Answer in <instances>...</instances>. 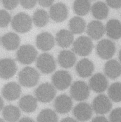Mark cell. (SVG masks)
<instances>
[{"instance_id":"obj_1","label":"cell","mask_w":121,"mask_h":122,"mask_svg":"<svg viewBox=\"0 0 121 122\" xmlns=\"http://www.w3.org/2000/svg\"><path fill=\"white\" fill-rule=\"evenodd\" d=\"M39 79V72L36 69L30 66L23 68L18 75L20 84L26 87H32L35 86L38 83Z\"/></svg>"},{"instance_id":"obj_2","label":"cell","mask_w":121,"mask_h":122,"mask_svg":"<svg viewBox=\"0 0 121 122\" xmlns=\"http://www.w3.org/2000/svg\"><path fill=\"white\" fill-rule=\"evenodd\" d=\"M32 21V19L28 14L20 12L14 16L12 19L11 26L16 32L24 33L31 30Z\"/></svg>"},{"instance_id":"obj_3","label":"cell","mask_w":121,"mask_h":122,"mask_svg":"<svg viewBox=\"0 0 121 122\" xmlns=\"http://www.w3.org/2000/svg\"><path fill=\"white\" fill-rule=\"evenodd\" d=\"M37 52L31 45L27 44L19 48L16 53L17 61L21 64L29 65L34 62L37 58Z\"/></svg>"},{"instance_id":"obj_4","label":"cell","mask_w":121,"mask_h":122,"mask_svg":"<svg viewBox=\"0 0 121 122\" xmlns=\"http://www.w3.org/2000/svg\"><path fill=\"white\" fill-rule=\"evenodd\" d=\"M94 45L91 39L85 36L79 37L74 41L72 45L73 51L77 55L85 57L92 52Z\"/></svg>"},{"instance_id":"obj_5","label":"cell","mask_w":121,"mask_h":122,"mask_svg":"<svg viewBox=\"0 0 121 122\" xmlns=\"http://www.w3.org/2000/svg\"><path fill=\"white\" fill-rule=\"evenodd\" d=\"M35 95L37 101L44 103H49L56 97V88L49 83H43L36 88Z\"/></svg>"},{"instance_id":"obj_6","label":"cell","mask_w":121,"mask_h":122,"mask_svg":"<svg viewBox=\"0 0 121 122\" xmlns=\"http://www.w3.org/2000/svg\"><path fill=\"white\" fill-rule=\"evenodd\" d=\"M37 68L43 74L52 73L56 68V61L52 55L44 53L40 54L36 60Z\"/></svg>"},{"instance_id":"obj_7","label":"cell","mask_w":121,"mask_h":122,"mask_svg":"<svg viewBox=\"0 0 121 122\" xmlns=\"http://www.w3.org/2000/svg\"><path fill=\"white\" fill-rule=\"evenodd\" d=\"M90 87L84 82L77 81L73 83L70 88L72 98L78 101L87 99L90 95Z\"/></svg>"},{"instance_id":"obj_8","label":"cell","mask_w":121,"mask_h":122,"mask_svg":"<svg viewBox=\"0 0 121 122\" xmlns=\"http://www.w3.org/2000/svg\"><path fill=\"white\" fill-rule=\"evenodd\" d=\"M98 55L104 60L112 58L116 51L115 43L108 39H103L98 43L96 47Z\"/></svg>"},{"instance_id":"obj_9","label":"cell","mask_w":121,"mask_h":122,"mask_svg":"<svg viewBox=\"0 0 121 122\" xmlns=\"http://www.w3.org/2000/svg\"><path fill=\"white\" fill-rule=\"evenodd\" d=\"M72 77L70 73L66 70H59L55 72L52 76L53 85L56 89L64 90L71 85Z\"/></svg>"},{"instance_id":"obj_10","label":"cell","mask_w":121,"mask_h":122,"mask_svg":"<svg viewBox=\"0 0 121 122\" xmlns=\"http://www.w3.org/2000/svg\"><path fill=\"white\" fill-rule=\"evenodd\" d=\"M92 107L97 114L104 115L111 110L112 104L108 97L105 95L101 94L94 98L92 102Z\"/></svg>"},{"instance_id":"obj_11","label":"cell","mask_w":121,"mask_h":122,"mask_svg":"<svg viewBox=\"0 0 121 122\" xmlns=\"http://www.w3.org/2000/svg\"><path fill=\"white\" fill-rule=\"evenodd\" d=\"M93 111V108L89 104L86 102H81L73 108V114L77 120L86 122L92 117Z\"/></svg>"},{"instance_id":"obj_12","label":"cell","mask_w":121,"mask_h":122,"mask_svg":"<svg viewBox=\"0 0 121 122\" xmlns=\"http://www.w3.org/2000/svg\"><path fill=\"white\" fill-rule=\"evenodd\" d=\"M108 82L106 76L102 73L94 75L89 79L90 88L97 93L104 92L108 87Z\"/></svg>"},{"instance_id":"obj_13","label":"cell","mask_w":121,"mask_h":122,"mask_svg":"<svg viewBox=\"0 0 121 122\" xmlns=\"http://www.w3.org/2000/svg\"><path fill=\"white\" fill-rule=\"evenodd\" d=\"M17 71V66L15 61L10 58L1 59L0 62V74L3 79L12 77Z\"/></svg>"},{"instance_id":"obj_14","label":"cell","mask_w":121,"mask_h":122,"mask_svg":"<svg viewBox=\"0 0 121 122\" xmlns=\"http://www.w3.org/2000/svg\"><path fill=\"white\" fill-rule=\"evenodd\" d=\"M68 10L63 3L59 2L53 5L50 9V17L56 22H61L68 17Z\"/></svg>"},{"instance_id":"obj_15","label":"cell","mask_w":121,"mask_h":122,"mask_svg":"<svg viewBox=\"0 0 121 122\" xmlns=\"http://www.w3.org/2000/svg\"><path fill=\"white\" fill-rule=\"evenodd\" d=\"M3 97L7 100L11 101L18 99L21 93L20 86L15 82H9L5 84L1 91Z\"/></svg>"},{"instance_id":"obj_16","label":"cell","mask_w":121,"mask_h":122,"mask_svg":"<svg viewBox=\"0 0 121 122\" xmlns=\"http://www.w3.org/2000/svg\"><path fill=\"white\" fill-rule=\"evenodd\" d=\"M36 44L39 50L44 51H49L55 45V39L51 33L43 32L37 36Z\"/></svg>"},{"instance_id":"obj_17","label":"cell","mask_w":121,"mask_h":122,"mask_svg":"<svg viewBox=\"0 0 121 122\" xmlns=\"http://www.w3.org/2000/svg\"><path fill=\"white\" fill-rule=\"evenodd\" d=\"M72 100L69 96L66 94L58 96L55 99L54 107L56 111L60 114L69 113L72 109Z\"/></svg>"},{"instance_id":"obj_18","label":"cell","mask_w":121,"mask_h":122,"mask_svg":"<svg viewBox=\"0 0 121 122\" xmlns=\"http://www.w3.org/2000/svg\"><path fill=\"white\" fill-rule=\"evenodd\" d=\"M87 32L91 39L98 40L101 38L106 32L105 27L101 21L93 20L87 25Z\"/></svg>"},{"instance_id":"obj_19","label":"cell","mask_w":121,"mask_h":122,"mask_svg":"<svg viewBox=\"0 0 121 122\" xmlns=\"http://www.w3.org/2000/svg\"><path fill=\"white\" fill-rule=\"evenodd\" d=\"M95 66L93 63L89 59L85 58L79 61L76 66L77 74L81 77L87 78L93 73Z\"/></svg>"},{"instance_id":"obj_20","label":"cell","mask_w":121,"mask_h":122,"mask_svg":"<svg viewBox=\"0 0 121 122\" xmlns=\"http://www.w3.org/2000/svg\"><path fill=\"white\" fill-rule=\"evenodd\" d=\"M1 42L4 48L8 51H14L18 48L20 43L19 37L16 33L9 32L2 36Z\"/></svg>"},{"instance_id":"obj_21","label":"cell","mask_w":121,"mask_h":122,"mask_svg":"<svg viewBox=\"0 0 121 122\" xmlns=\"http://www.w3.org/2000/svg\"><path fill=\"white\" fill-rule=\"evenodd\" d=\"M19 106L23 112L30 113L35 111L37 109V100L32 95H25L20 99L19 102Z\"/></svg>"},{"instance_id":"obj_22","label":"cell","mask_w":121,"mask_h":122,"mask_svg":"<svg viewBox=\"0 0 121 122\" xmlns=\"http://www.w3.org/2000/svg\"><path fill=\"white\" fill-rule=\"evenodd\" d=\"M107 35L113 40L121 38V22L117 19L110 20L105 27Z\"/></svg>"},{"instance_id":"obj_23","label":"cell","mask_w":121,"mask_h":122,"mask_svg":"<svg viewBox=\"0 0 121 122\" xmlns=\"http://www.w3.org/2000/svg\"><path fill=\"white\" fill-rule=\"evenodd\" d=\"M76 61L75 54L73 51L68 50H63L59 53L58 62L61 67L69 68L72 67Z\"/></svg>"},{"instance_id":"obj_24","label":"cell","mask_w":121,"mask_h":122,"mask_svg":"<svg viewBox=\"0 0 121 122\" xmlns=\"http://www.w3.org/2000/svg\"><path fill=\"white\" fill-rule=\"evenodd\" d=\"M56 40L58 46L61 48H68L74 42L73 34L66 29L61 30L57 33Z\"/></svg>"},{"instance_id":"obj_25","label":"cell","mask_w":121,"mask_h":122,"mask_svg":"<svg viewBox=\"0 0 121 122\" xmlns=\"http://www.w3.org/2000/svg\"><path fill=\"white\" fill-rule=\"evenodd\" d=\"M104 72L108 77L112 79L117 78L121 74V64L116 60H109L105 65Z\"/></svg>"},{"instance_id":"obj_26","label":"cell","mask_w":121,"mask_h":122,"mask_svg":"<svg viewBox=\"0 0 121 122\" xmlns=\"http://www.w3.org/2000/svg\"><path fill=\"white\" fill-rule=\"evenodd\" d=\"M107 4L102 1H98L91 7V10L93 16L98 20L106 19L109 14V8Z\"/></svg>"},{"instance_id":"obj_27","label":"cell","mask_w":121,"mask_h":122,"mask_svg":"<svg viewBox=\"0 0 121 122\" xmlns=\"http://www.w3.org/2000/svg\"><path fill=\"white\" fill-rule=\"evenodd\" d=\"M2 110L3 119L7 122H17L20 117L21 112L19 109L14 106H6Z\"/></svg>"},{"instance_id":"obj_28","label":"cell","mask_w":121,"mask_h":122,"mask_svg":"<svg viewBox=\"0 0 121 122\" xmlns=\"http://www.w3.org/2000/svg\"><path fill=\"white\" fill-rule=\"evenodd\" d=\"M70 31L74 34H79L83 33L86 27V23L84 20L80 17H74L69 22Z\"/></svg>"},{"instance_id":"obj_29","label":"cell","mask_w":121,"mask_h":122,"mask_svg":"<svg viewBox=\"0 0 121 122\" xmlns=\"http://www.w3.org/2000/svg\"><path fill=\"white\" fill-rule=\"evenodd\" d=\"M50 16L43 9H38L35 11L32 17V21L34 24L38 27H43L49 22Z\"/></svg>"},{"instance_id":"obj_30","label":"cell","mask_w":121,"mask_h":122,"mask_svg":"<svg viewBox=\"0 0 121 122\" xmlns=\"http://www.w3.org/2000/svg\"><path fill=\"white\" fill-rule=\"evenodd\" d=\"M91 9V4L89 0H75L73 3V10L79 16L87 15Z\"/></svg>"},{"instance_id":"obj_31","label":"cell","mask_w":121,"mask_h":122,"mask_svg":"<svg viewBox=\"0 0 121 122\" xmlns=\"http://www.w3.org/2000/svg\"><path fill=\"white\" fill-rule=\"evenodd\" d=\"M37 122H58V118L56 113L50 109L42 110L39 114Z\"/></svg>"},{"instance_id":"obj_32","label":"cell","mask_w":121,"mask_h":122,"mask_svg":"<svg viewBox=\"0 0 121 122\" xmlns=\"http://www.w3.org/2000/svg\"><path fill=\"white\" fill-rule=\"evenodd\" d=\"M108 95L113 101L119 102L121 101V83L116 82L112 84L108 88Z\"/></svg>"},{"instance_id":"obj_33","label":"cell","mask_w":121,"mask_h":122,"mask_svg":"<svg viewBox=\"0 0 121 122\" xmlns=\"http://www.w3.org/2000/svg\"><path fill=\"white\" fill-rule=\"evenodd\" d=\"M11 20L10 14L5 10H0V27H7Z\"/></svg>"},{"instance_id":"obj_34","label":"cell","mask_w":121,"mask_h":122,"mask_svg":"<svg viewBox=\"0 0 121 122\" xmlns=\"http://www.w3.org/2000/svg\"><path fill=\"white\" fill-rule=\"evenodd\" d=\"M110 122H121V108H117L112 111L109 115Z\"/></svg>"},{"instance_id":"obj_35","label":"cell","mask_w":121,"mask_h":122,"mask_svg":"<svg viewBox=\"0 0 121 122\" xmlns=\"http://www.w3.org/2000/svg\"><path fill=\"white\" fill-rule=\"evenodd\" d=\"M1 1L4 7L9 10L16 8L19 2V0H1Z\"/></svg>"},{"instance_id":"obj_36","label":"cell","mask_w":121,"mask_h":122,"mask_svg":"<svg viewBox=\"0 0 121 122\" xmlns=\"http://www.w3.org/2000/svg\"><path fill=\"white\" fill-rule=\"evenodd\" d=\"M37 1V0H19L21 5L26 9H31L34 8L36 6Z\"/></svg>"},{"instance_id":"obj_37","label":"cell","mask_w":121,"mask_h":122,"mask_svg":"<svg viewBox=\"0 0 121 122\" xmlns=\"http://www.w3.org/2000/svg\"><path fill=\"white\" fill-rule=\"evenodd\" d=\"M107 5L110 7L117 9L121 7V0H106Z\"/></svg>"},{"instance_id":"obj_38","label":"cell","mask_w":121,"mask_h":122,"mask_svg":"<svg viewBox=\"0 0 121 122\" xmlns=\"http://www.w3.org/2000/svg\"><path fill=\"white\" fill-rule=\"evenodd\" d=\"M55 0H37L39 4L43 7H51Z\"/></svg>"},{"instance_id":"obj_39","label":"cell","mask_w":121,"mask_h":122,"mask_svg":"<svg viewBox=\"0 0 121 122\" xmlns=\"http://www.w3.org/2000/svg\"><path fill=\"white\" fill-rule=\"evenodd\" d=\"M91 122H109L104 117L98 116L94 118Z\"/></svg>"},{"instance_id":"obj_40","label":"cell","mask_w":121,"mask_h":122,"mask_svg":"<svg viewBox=\"0 0 121 122\" xmlns=\"http://www.w3.org/2000/svg\"><path fill=\"white\" fill-rule=\"evenodd\" d=\"M18 122H35L33 119L30 118L25 117L20 119Z\"/></svg>"},{"instance_id":"obj_41","label":"cell","mask_w":121,"mask_h":122,"mask_svg":"<svg viewBox=\"0 0 121 122\" xmlns=\"http://www.w3.org/2000/svg\"><path fill=\"white\" fill-rule=\"evenodd\" d=\"M60 122H78V121L71 117H66L63 119Z\"/></svg>"},{"instance_id":"obj_42","label":"cell","mask_w":121,"mask_h":122,"mask_svg":"<svg viewBox=\"0 0 121 122\" xmlns=\"http://www.w3.org/2000/svg\"><path fill=\"white\" fill-rule=\"evenodd\" d=\"M118 58H119V61L121 62V49L119 52V56H118Z\"/></svg>"},{"instance_id":"obj_43","label":"cell","mask_w":121,"mask_h":122,"mask_svg":"<svg viewBox=\"0 0 121 122\" xmlns=\"http://www.w3.org/2000/svg\"><path fill=\"white\" fill-rule=\"evenodd\" d=\"M0 122H5V120L3 119H0Z\"/></svg>"},{"instance_id":"obj_44","label":"cell","mask_w":121,"mask_h":122,"mask_svg":"<svg viewBox=\"0 0 121 122\" xmlns=\"http://www.w3.org/2000/svg\"></svg>"}]
</instances>
